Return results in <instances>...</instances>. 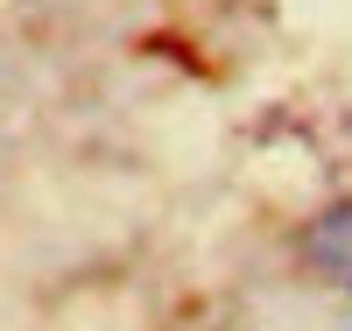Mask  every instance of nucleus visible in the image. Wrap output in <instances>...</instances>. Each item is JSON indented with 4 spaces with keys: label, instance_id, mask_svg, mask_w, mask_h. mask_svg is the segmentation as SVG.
Masks as SVG:
<instances>
[{
    "label": "nucleus",
    "instance_id": "1",
    "mask_svg": "<svg viewBox=\"0 0 352 331\" xmlns=\"http://www.w3.org/2000/svg\"><path fill=\"white\" fill-rule=\"evenodd\" d=\"M303 261H310V275H324L331 289L352 296V197L324 204V212L303 226Z\"/></svg>",
    "mask_w": 352,
    "mask_h": 331
}]
</instances>
